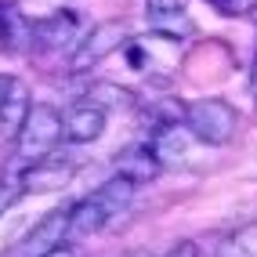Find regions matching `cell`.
Returning a JSON list of instances; mask_svg holds the SVG:
<instances>
[{"label": "cell", "instance_id": "obj_8", "mask_svg": "<svg viewBox=\"0 0 257 257\" xmlns=\"http://www.w3.org/2000/svg\"><path fill=\"white\" fill-rule=\"evenodd\" d=\"M105 109H98L94 101H76L62 112V138L69 145H91L105 134Z\"/></svg>", "mask_w": 257, "mask_h": 257}, {"label": "cell", "instance_id": "obj_7", "mask_svg": "<svg viewBox=\"0 0 257 257\" xmlns=\"http://www.w3.org/2000/svg\"><path fill=\"white\" fill-rule=\"evenodd\" d=\"M65 235H69V207H58V210L44 214L37 225L19 239V246L11 250V257H40L47 250H55L58 243H65Z\"/></svg>", "mask_w": 257, "mask_h": 257}, {"label": "cell", "instance_id": "obj_12", "mask_svg": "<svg viewBox=\"0 0 257 257\" xmlns=\"http://www.w3.org/2000/svg\"><path fill=\"white\" fill-rule=\"evenodd\" d=\"M33 105V98H29V87L22 80H11V91L4 94V101H0V138H8L15 142V134H19L22 127V119Z\"/></svg>", "mask_w": 257, "mask_h": 257}, {"label": "cell", "instance_id": "obj_3", "mask_svg": "<svg viewBox=\"0 0 257 257\" xmlns=\"http://www.w3.org/2000/svg\"><path fill=\"white\" fill-rule=\"evenodd\" d=\"M58 142H62V112L47 101H37V105H29L19 134H15V160L33 163L47 152H55Z\"/></svg>", "mask_w": 257, "mask_h": 257}, {"label": "cell", "instance_id": "obj_9", "mask_svg": "<svg viewBox=\"0 0 257 257\" xmlns=\"http://www.w3.org/2000/svg\"><path fill=\"white\" fill-rule=\"evenodd\" d=\"M0 47L8 55H29L33 51V19L15 0H0Z\"/></svg>", "mask_w": 257, "mask_h": 257}, {"label": "cell", "instance_id": "obj_16", "mask_svg": "<svg viewBox=\"0 0 257 257\" xmlns=\"http://www.w3.org/2000/svg\"><path fill=\"white\" fill-rule=\"evenodd\" d=\"M207 4L225 19H246V15L257 11V0H207Z\"/></svg>", "mask_w": 257, "mask_h": 257}, {"label": "cell", "instance_id": "obj_21", "mask_svg": "<svg viewBox=\"0 0 257 257\" xmlns=\"http://www.w3.org/2000/svg\"><path fill=\"white\" fill-rule=\"evenodd\" d=\"M11 80H15V76H8V73H0V101H4V94L11 91Z\"/></svg>", "mask_w": 257, "mask_h": 257}, {"label": "cell", "instance_id": "obj_13", "mask_svg": "<svg viewBox=\"0 0 257 257\" xmlns=\"http://www.w3.org/2000/svg\"><path fill=\"white\" fill-rule=\"evenodd\" d=\"M83 101H94L98 109H134L138 105V98H134L131 87H119V83H109V80H94L87 87V98Z\"/></svg>", "mask_w": 257, "mask_h": 257}, {"label": "cell", "instance_id": "obj_5", "mask_svg": "<svg viewBox=\"0 0 257 257\" xmlns=\"http://www.w3.org/2000/svg\"><path fill=\"white\" fill-rule=\"evenodd\" d=\"M80 170V160L73 152H47V156L33 160V163H22V174H19V185H22V196H44V192H62L65 185L73 181V174Z\"/></svg>", "mask_w": 257, "mask_h": 257}, {"label": "cell", "instance_id": "obj_6", "mask_svg": "<svg viewBox=\"0 0 257 257\" xmlns=\"http://www.w3.org/2000/svg\"><path fill=\"white\" fill-rule=\"evenodd\" d=\"M80 33V15L73 8H58L51 15H40L33 19V47L40 51H73Z\"/></svg>", "mask_w": 257, "mask_h": 257}, {"label": "cell", "instance_id": "obj_2", "mask_svg": "<svg viewBox=\"0 0 257 257\" xmlns=\"http://www.w3.org/2000/svg\"><path fill=\"white\" fill-rule=\"evenodd\" d=\"M181 119H185V127L192 131L196 142L214 145V149L235 142V134H239V112L225 98H192V101H185Z\"/></svg>", "mask_w": 257, "mask_h": 257}, {"label": "cell", "instance_id": "obj_15", "mask_svg": "<svg viewBox=\"0 0 257 257\" xmlns=\"http://www.w3.org/2000/svg\"><path fill=\"white\" fill-rule=\"evenodd\" d=\"M214 257H257V221L235 228L232 235L221 239V246L214 250Z\"/></svg>", "mask_w": 257, "mask_h": 257}, {"label": "cell", "instance_id": "obj_1", "mask_svg": "<svg viewBox=\"0 0 257 257\" xmlns=\"http://www.w3.org/2000/svg\"><path fill=\"white\" fill-rule=\"evenodd\" d=\"M134 192H138V185H134L131 178L112 174L101 188H94L87 199H80V203L69 207V235H94V232H101L112 217H119L134 203Z\"/></svg>", "mask_w": 257, "mask_h": 257}, {"label": "cell", "instance_id": "obj_11", "mask_svg": "<svg viewBox=\"0 0 257 257\" xmlns=\"http://www.w3.org/2000/svg\"><path fill=\"white\" fill-rule=\"evenodd\" d=\"M112 167H116V174H123V178H131L134 185H149V181H156L160 178V160L152 156V149H149V142H138V145H127L119 156L112 160Z\"/></svg>", "mask_w": 257, "mask_h": 257}, {"label": "cell", "instance_id": "obj_22", "mask_svg": "<svg viewBox=\"0 0 257 257\" xmlns=\"http://www.w3.org/2000/svg\"><path fill=\"white\" fill-rule=\"evenodd\" d=\"M250 94H253V101H257V58H253V65H250Z\"/></svg>", "mask_w": 257, "mask_h": 257}, {"label": "cell", "instance_id": "obj_20", "mask_svg": "<svg viewBox=\"0 0 257 257\" xmlns=\"http://www.w3.org/2000/svg\"><path fill=\"white\" fill-rule=\"evenodd\" d=\"M40 257H73V246H69V243H58L55 250H47V253H40Z\"/></svg>", "mask_w": 257, "mask_h": 257}, {"label": "cell", "instance_id": "obj_19", "mask_svg": "<svg viewBox=\"0 0 257 257\" xmlns=\"http://www.w3.org/2000/svg\"><path fill=\"white\" fill-rule=\"evenodd\" d=\"M163 257H199V246L192 243V239H181V243H174Z\"/></svg>", "mask_w": 257, "mask_h": 257}, {"label": "cell", "instance_id": "obj_10", "mask_svg": "<svg viewBox=\"0 0 257 257\" xmlns=\"http://www.w3.org/2000/svg\"><path fill=\"white\" fill-rule=\"evenodd\" d=\"M192 131L185 127V119H174V123H160L149 138L152 156L160 160V167H178L188 156V145H192Z\"/></svg>", "mask_w": 257, "mask_h": 257}, {"label": "cell", "instance_id": "obj_4", "mask_svg": "<svg viewBox=\"0 0 257 257\" xmlns=\"http://www.w3.org/2000/svg\"><path fill=\"white\" fill-rule=\"evenodd\" d=\"M123 44H127V26L119 22V19H105V22L91 26V29L76 40V47L69 51V73H73V76L91 73L94 65H101L109 55H116Z\"/></svg>", "mask_w": 257, "mask_h": 257}, {"label": "cell", "instance_id": "obj_18", "mask_svg": "<svg viewBox=\"0 0 257 257\" xmlns=\"http://www.w3.org/2000/svg\"><path fill=\"white\" fill-rule=\"evenodd\" d=\"M188 0H145V11L149 15H167V11H185Z\"/></svg>", "mask_w": 257, "mask_h": 257}, {"label": "cell", "instance_id": "obj_14", "mask_svg": "<svg viewBox=\"0 0 257 257\" xmlns=\"http://www.w3.org/2000/svg\"><path fill=\"white\" fill-rule=\"evenodd\" d=\"M149 29L156 37L170 40V44H181L188 37H196V22L188 19L185 11H167V15H149Z\"/></svg>", "mask_w": 257, "mask_h": 257}, {"label": "cell", "instance_id": "obj_17", "mask_svg": "<svg viewBox=\"0 0 257 257\" xmlns=\"http://www.w3.org/2000/svg\"><path fill=\"white\" fill-rule=\"evenodd\" d=\"M19 199H22V185H19V181L0 178V217H4V214H8Z\"/></svg>", "mask_w": 257, "mask_h": 257}]
</instances>
